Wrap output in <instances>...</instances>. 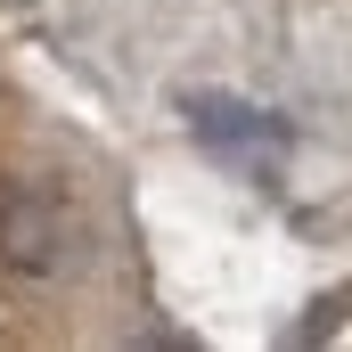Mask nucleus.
<instances>
[{
	"label": "nucleus",
	"mask_w": 352,
	"mask_h": 352,
	"mask_svg": "<svg viewBox=\"0 0 352 352\" xmlns=\"http://www.w3.org/2000/svg\"><path fill=\"white\" fill-rule=\"evenodd\" d=\"M66 263V205L50 188H25V180H0V270H41Z\"/></svg>",
	"instance_id": "f257e3e1"
},
{
	"label": "nucleus",
	"mask_w": 352,
	"mask_h": 352,
	"mask_svg": "<svg viewBox=\"0 0 352 352\" xmlns=\"http://www.w3.org/2000/svg\"><path fill=\"white\" fill-rule=\"evenodd\" d=\"M188 131L213 148V156H278L287 148V131L270 123L263 107H246V98H188Z\"/></svg>",
	"instance_id": "f03ea898"
}]
</instances>
